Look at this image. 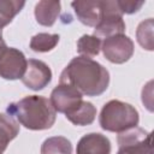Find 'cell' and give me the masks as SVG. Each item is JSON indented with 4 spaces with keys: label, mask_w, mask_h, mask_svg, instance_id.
I'll return each instance as SVG.
<instances>
[{
    "label": "cell",
    "mask_w": 154,
    "mask_h": 154,
    "mask_svg": "<svg viewBox=\"0 0 154 154\" xmlns=\"http://www.w3.org/2000/svg\"><path fill=\"white\" fill-rule=\"evenodd\" d=\"M59 83L69 84L77 89L82 95L99 96L109 85L108 70L87 57H75L60 73Z\"/></svg>",
    "instance_id": "cell-1"
},
{
    "label": "cell",
    "mask_w": 154,
    "mask_h": 154,
    "mask_svg": "<svg viewBox=\"0 0 154 154\" xmlns=\"http://www.w3.org/2000/svg\"><path fill=\"white\" fill-rule=\"evenodd\" d=\"M6 113L25 129L34 131L51 129L57 119V112L49 99L41 95H28L11 102Z\"/></svg>",
    "instance_id": "cell-2"
},
{
    "label": "cell",
    "mask_w": 154,
    "mask_h": 154,
    "mask_svg": "<svg viewBox=\"0 0 154 154\" xmlns=\"http://www.w3.org/2000/svg\"><path fill=\"white\" fill-rule=\"evenodd\" d=\"M99 123L103 130L120 134L138 126L140 114L131 103L120 100H109L101 108Z\"/></svg>",
    "instance_id": "cell-3"
},
{
    "label": "cell",
    "mask_w": 154,
    "mask_h": 154,
    "mask_svg": "<svg viewBox=\"0 0 154 154\" xmlns=\"http://www.w3.org/2000/svg\"><path fill=\"white\" fill-rule=\"evenodd\" d=\"M117 154H153L152 132L135 126L123 131L117 137Z\"/></svg>",
    "instance_id": "cell-4"
},
{
    "label": "cell",
    "mask_w": 154,
    "mask_h": 154,
    "mask_svg": "<svg viewBox=\"0 0 154 154\" xmlns=\"http://www.w3.org/2000/svg\"><path fill=\"white\" fill-rule=\"evenodd\" d=\"M126 29L125 22L123 19V14L120 13L117 0L116 1H103V11L102 17L94 28L93 35L99 37L100 40H105L107 37L124 34Z\"/></svg>",
    "instance_id": "cell-5"
},
{
    "label": "cell",
    "mask_w": 154,
    "mask_h": 154,
    "mask_svg": "<svg viewBox=\"0 0 154 154\" xmlns=\"http://www.w3.org/2000/svg\"><path fill=\"white\" fill-rule=\"evenodd\" d=\"M101 51L103 57L112 64H124L134 55L135 46L125 34L114 35L102 40Z\"/></svg>",
    "instance_id": "cell-6"
},
{
    "label": "cell",
    "mask_w": 154,
    "mask_h": 154,
    "mask_svg": "<svg viewBox=\"0 0 154 154\" xmlns=\"http://www.w3.org/2000/svg\"><path fill=\"white\" fill-rule=\"evenodd\" d=\"M49 101L55 112L69 114L73 112L83 101V95L69 84L59 83L51 93Z\"/></svg>",
    "instance_id": "cell-7"
},
{
    "label": "cell",
    "mask_w": 154,
    "mask_h": 154,
    "mask_svg": "<svg viewBox=\"0 0 154 154\" xmlns=\"http://www.w3.org/2000/svg\"><path fill=\"white\" fill-rule=\"evenodd\" d=\"M28 60L24 53L14 47H7L0 58V77L7 81H16L23 77Z\"/></svg>",
    "instance_id": "cell-8"
},
{
    "label": "cell",
    "mask_w": 154,
    "mask_h": 154,
    "mask_svg": "<svg viewBox=\"0 0 154 154\" xmlns=\"http://www.w3.org/2000/svg\"><path fill=\"white\" fill-rule=\"evenodd\" d=\"M22 83L35 91L42 90L46 88L52 81V70L51 67L42 60L38 59H29L26 64L25 72L20 78Z\"/></svg>",
    "instance_id": "cell-9"
},
{
    "label": "cell",
    "mask_w": 154,
    "mask_h": 154,
    "mask_svg": "<svg viewBox=\"0 0 154 154\" xmlns=\"http://www.w3.org/2000/svg\"><path fill=\"white\" fill-rule=\"evenodd\" d=\"M71 6L75 11L77 19L87 26L95 28L102 17L103 1H100V0L72 1Z\"/></svg>",
    "instance_id": "cell-10"
},
{
    "label": "cell",
    "mask_w": 154,
    "mask_h": 154,
    "mask_svg": "<svg viewBox=\"0 0 154 154\" xmlns=\"http://www.w3.org/2000/svg\"><path fill=\"white\" fill-rule=\"evenodd\" d=\"M111 141L100 132L82 136L76 147V154H111Z\"/></svg>",
    "instance_id": "cell-11"
},
{
    "label": "cell",
    "mask_w": 154,
    "mask_h": 154,
    "mask_svg": "<svg viewBox=\"0 0 154 154\" xmlns=\"http://www.w3.org/2000/svg\"><path fill=\"white\" fill-rule=\"evenodd\" d=\"M60 10H61L60 1H51V0L38 1L34 8L35 19L40 25L52 26L58 19Z\"/></svg>",
    "instance_id": "cell-12"
},
{
    "label": "cell",
    "mask_w": 154,
    "mask_h": 154,
    "mask_svg": "<svg viewBox=\"0 0 154 154\" xmlns=\"http://www.w3.org/2000/svg\"><path fill=\"white\" fill-rule=\"evenodd\" d=\"M19 134V124L7 113H0V154Z\"/></svg>",
    "instance_id": "cell-13"
},
{
    "label": "cell",
    "mask_w": 154,
    "mask_h": 154,
    "mask_svg": "<svg viewBox=\"0 0 154 154\" xmlns=\"http://www.w3.org/2000/svg\"><path fill=\"white\" fill-rule=\"evenodd\" d=\"M69 122L77 126L90 125L96 118V107L89 101H82V103L71 113L65 116Z\"/></svg>",
    "instance_id": "cell-14"
},
{
    "label": "cell",
    "mask_w": 154,
    "mask_h": 154,
    "mask_svg": "<svg viewBox=\"0 0 154 154\" xmlns=\"http://www.w3.org/2000/svg\"><path fill=\"white\" fill-rule=\"evenodd\" d=\"M41 154H72V143L64 136H52L41 144Z\"/></svg>",
    "instance_id": "cell-15"
},
{
    "label": "cell",
    "mask_w": 154,
    "mask_h": 154,
    "mask_svg": "<svg viewBox=\"0 0 154 154\" xmlns=\"http://www.w3.org/2000/svg\"><path fill=\"white\" fill-rule=\"evenodd\" d=\"M60 36L58 34H48V32H38L34 35L30 40V49L36 53H47L55 48L59 42Z\"/></svg>",
    "instance_id": "cell-16"
},
{
    "label": "cell",
    "mask_w": 154,
    "mask_h": 154,
    "mask_svg": "<svg viewBox=\"0 0 154 154\" xmlns=\"http://www.w3.org/2000/svg\"><path fill=\"white\" fill-rule=\"evenodd\" d=\"M153 29H154V20L153 18H148L142 20L136 29V40L138 45L152 52L154 49V38H153Z\"/></svg>",
    "instance_id": "cell-17"
},
{
    "label": "cell",
    "mask_w": 154,
    "mask_h": 154,
    "mask_svg": "<svg viewBox=\"0 0 154 154\" xmlns=\"http://www.w3.org/2000/svg\"><path fill=\"white\" fill-rule=\"evenodd\" d=\"M102 40L94 35H82L77 41V52L82 57L93 58L101 51Z\"/></svg>",
    "instance_id": "cell-18"
},
{
    "label": "cell",
    "mask_w": 154,
    "mask_h": 154,
    "mask_svg": "<svg viewBox=\"0 0 154 154\" xmlns=\"http://www.w3.org/2000/svg\"><path fill=\"white\" fill-rule=\"evenodd\" d=\"M25 6L24 1L16 0H1L0 1V30L8 25L13 18Z\"/></svg>",
    "instance_id": "cell-19"
},
{
    "label": "cell",
    "mask_w": 154,
    "mask_h": 154,
    "mask_svg": "<svg viewBox=\"0 0 154 154\" xmlns=\"http://www.w3.org/2000/svg\"><path fill=\"white\" fill-rule=\"evenodd\" d=\"M118 8L122 14H132L135 12H138L141 7L144 5V1H124V0H117Z\"/></svg>",
    "instance_id": "cell-20"
},
{
    "label": "cell",
    "mask_w": 154,
    "mask_h": 154,
    "mask_svg": "<svg viewBox=\"0 0 154 154\" xmlns=\"http://www.w3.org/2000/svg\"><path fill=\"white\" fill-rule=\"evenodd\" d=\"M7 49V45H6V42H5V40L2 38V32H1V30H0V58H1V55L4 54V52Z\"/></svg>",
    "instance_id": "cell-21"
}]
</instances>
